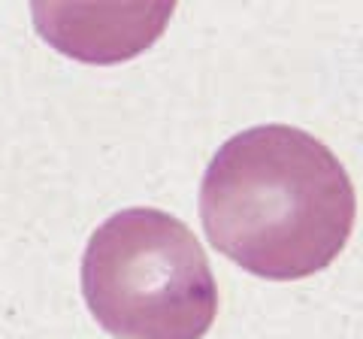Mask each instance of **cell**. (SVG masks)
<instances>
[{"instance_id": "obj_1", "label": "cell", "mask_w": 363, "mask_h": 339, "mask_svg": "<svg viewBox=\"0 0 363 339\" xmlns=\"http://www.w3.org/2000/svg\"><path fill=\"white\" fill-rule=\"evenodd\" d=\"M354 216V185L339 157L291 124H257L230 137L200 188L209 243L248 273L276 282L330 267Z\"/></svg>"}, {"instance_id": "obj_2", "label": "cell", "mask_w": 363, "mask_h": 339, "mask_svg": "<svg viewBox=\"0 0 363 339\" xmlns=\"http://www.w3.org/2000/svg\"><path fill=\"white\" fill-rule=\"evenodd\" d=\"M82 291L116 339H203L218 315L203 245L188 224L152 206L121 209L91 233Z\"/></svg>"}, {"instance_id": "obj_3", "label": "cell", "mask_w": 363, "mask_h": 339, "mask_svg": "<svg viewBox=\"0 0 363 339\" xmlns=\"http://www.w3.org/2000/svg\"><path fill=\"white\" fill-rule=\"evenodd\" d=\"M173 13L176 4H33L43 37L88 64H118L145 52Z\"/></svg>"}]
</instances>
